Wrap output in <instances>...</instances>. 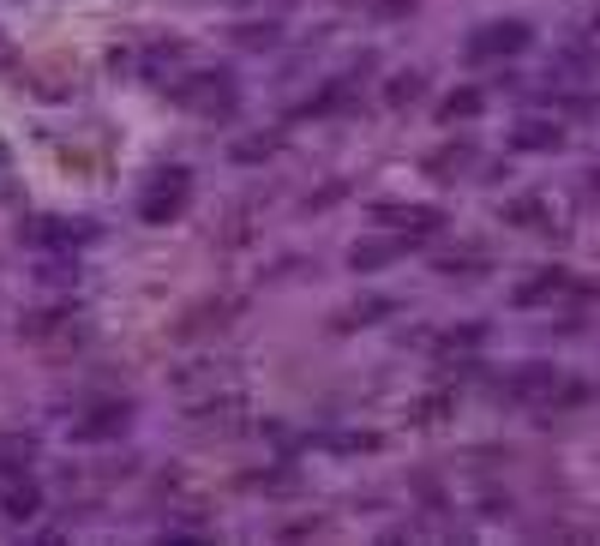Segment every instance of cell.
I'll return each instance as SVG.
<instances>
[{"mask_svg": "<svg viewBox=\"0 0 600 546\" xmlns=\"http://www.w3.org/2000/svg\"><path fill=\"white\" fill-rule=\"evenodd\" d=\"M528 48V24H486V30H475V42H468V61H499V55H522Z\"/></svg>", "mask_w": 600, "mask_h": 546, "instance_id": "6da1fadb", "label": "cell"}, {"mask_svg": "<svg viewBox=\"0 0 600 546\" xmlns=\"http://www.w3.org/2000/svg\"><path fill=\"white\" fill-rule=\"evenodd\" d=\"M180 199H186V168H175V175H157V186L144 192V217L150 223H162V217H175Z\"/></svg>", "mask_w": 600, "mask_h": 546, "instance_id": "7a4b0ae2", "label": "cell"}, {"mask_svg": "<svg viewBox=\"0 0 600 546\" xmlns=\"http://www.w3.org/2000/svg\"><path fill=\"white\" fill-rule=\"evenodd\" d=\"M546 144H559V126H553V121L517 126V150H546Z\"/></svg>", "mask_w": 600, "mask_h": 546, "instance_id": "3957f363", "label": "cell"}, {"mask_svg": "<svg viewBox=\"0 0 600 546\" xmlns=\"http://www.w3.org/2000/svg\"><path fill=\"white\" fill-rule=\"evenodd\" d=\"M37 505H42V499H37V486L19 481V486H13V499H6V516H30Z\"/></svg>", "mask_w": 600, "mask_h": 546, "instance_id": "277c9868", "label": "cell"}, {"mask_svg": "<svg viewBox=\"0 0 600 546\" xmlns=\"http://www.w3.org/2000/svg\"><path fill=\"white\" fill-rule=\"evenodd\" d=\"M475 108H480V97H475V90H457V97L444 102V115H475Z\"/></svg>", "mask_w": 600, "mask_h": 546, "instance_id": "5b68a950", "label": "cell"}, {"mask_svg": "<svg viewBox=\"0 0 600 546\" xmlns=\"http://www.w3.org/2000/svg\"><path fill=\"white\" fill-rule=\"evenodd\" d=\"M408 97H420V79H397L390 84V102H408Z\"/></svg>", "mask_w": 600, "mask_h": 546, "instance_id": "8992f818", "label": "cell"}]
</instances>
